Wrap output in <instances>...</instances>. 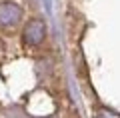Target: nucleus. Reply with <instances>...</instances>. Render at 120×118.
Instances as JSON below:
<instances>
[{
  "instance_id": "obj_1",
  "label": "nucleus",
  "mask_w": 120,
  "mask_h": 118,
  "mask_svg": "<svg viewBox=\"0 0 120 118\" xmlns=\"http://www.w3.org/2000/svg\"><path fill=\"white\" fill-rule=\"evenodd\" d=\"M44 36H46V26L42 20L32 18L30 22H26L24 30H22V40L26 46H40L44 42Z\"/></svg>"
},
{
  "instance_id": "obj_2",
  "label": "nucleus",
  "mask_w": 120,
  "mask_h": 118,
  "mask_svg": "<svg viewBox=\"0 0 120 118\" xmlns=\"http://www.w3.org/2000/svg\"><path fill=\"white\" fill-rule=\"evenodd\" d=\"M22 8L14 2H2L0 4V26L2 28H12L20 22Z\"/></svg>"
}]
</instances>
